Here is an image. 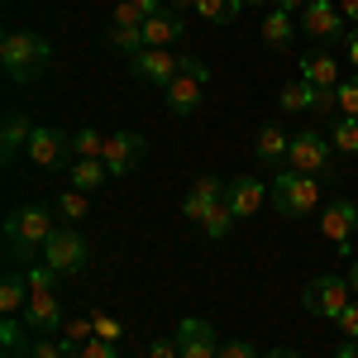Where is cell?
Masks as SVG:
<instances>
[{
	"instance_id": "cell-1",
	"label": "cell",
	"mask_w": 358,
	"mask_h": 358,
	"mask_svg": "<svg viewBox=\"0 0 358 358\" xmlns=\"http://www.w3.org/2000/svg\"><path fill=\"white\" fill-rule=\"evenodd\" d=\"M48 62H53V43L43 34H34V29H10L0 38V67H5V77L15 86L38 82Z\"/></svg>"
},
{
	"instance_id": "cell-2",
	"label": "cell",
	"mask_w": 358,
	"mask_h": 358,
	"mask_svg": "<svg viewBox=\"0 0 358 358\" xmlns=\"http://www.w3.org/2000/svg\"><path fill=\"white\" fill-rule=\"evenodd\" d=\"M53 210L48 206H20L10 220H5V253H10V263H34V258H43V244L53 239Z\"/></svg>"
},
{
	"instance_id": "cell-3",
	"label": "cell",
	"mask_w": 358,
	"mask_h": 358,
	"mask_svg": "<svg viewBox=\"0 0 358 358\" xmlns=\"http://www.w3.org/2000/svg\"><path fill=\"white\" fill-rule=\"evenodd\" d=\"M268 187H273L268 201L277 206V215H287V220H301V215L320 210V177H306L296 167H282Z\"/></svg>"
},
{
	"instance_id": "cell-4",
	"label": "cell",
	"mask_w": 358,
	"mask_h": 358,
	"mask_svg": "<svg viewBox=\"0 0 358 358\" xmlns=\"http://www.w3.org/2000/svg\"><path fill=\"white\" fill-rule=\"evenodd\" d=\"M354 287H349V277L344 273H320V277H310L306 282V292H301V306L310 310V315H320V320H339L349 306H354Z\"/></svg>"
},
{
	"instance_id": "cell-5",
	"label": "cell",
	"mask_w": 358,
	"mask_h": 358,
	"mask_svg": "<svg viewBox=\"0 0 358 358\" xmlns=\"http://www.w3.org/2000/svg\"><path fill=\"white\" fill-rule=\"evenodd\" d=\"M287 167H296L306 177H334V143L320 129H301L292 134V153H287Z\"/></svg>"
},
{
	"instance_id": "cell-6",
	"label": "cell",
	"mask_w": 358,
	"mask_h": 358,
	"mask_svg": "<svg viewBox=\"0 0 358 358\" xmlns=\"http://www.w3.org/2000/svg\"><path fill=\"white\" fill-rule=\"evenodd\" d=\"M206 82H210V67H206L201 57H187L182 72L163 86L167 91V110L172 115H196L201 110V91H206Z\"/></svg>"
},
{
	"instance_id": "cell-7",
	"label": "cell",
	"mask_w": 358,
	"mask_h": 358,
	"mask_svg": "<svg viewBox=\"0 0 358 358\" xmlns=\"http://www.w3.org/2000/svg\"><path fill=\"white\" fill-rule=\"evenodd\" d=\"M86 258H91V244H86L72 224H57L53 239L43 244V263H48L57 277H77L86 268Z\"/></svg>"
},
{
	"instance_id": "cell-8",
	"label": "cell",
	"mask_w": 358,
	"mask_h": 358,
	"mask_svg": "<svg viewBox=\"0 0 358 358\" xmlns=\"http://www.w3.org/2000/svg\"><path fill=\"white\" fill-rule=\"evenodd\" d=\"M354 229H358V201L334 196L330 206L320 210V234L334 244V253H339V258H354Z\"/></svg>"
},
{
	"instance_id": "cell-9",
	"label": "cell",
	"mask_w": 358,
	"mask_h": 358,
	"mask_svg": "<svg viewBox=\"0 0 358 358\" xmlns=\"http://www.w3.org/2000/svg\"><path fill=\"white\" fill-rule=\"evenodd\" d=\"M29 163L43 167V172H67V163H72V138L62 134V129L38 124L34 138H29Z\"/></svg>"
},
{
	"instance_id": "cell-10",
	"label": "cell",
	"mask_w": 358,
	"mask_h": 358,
	"mask_svg": "<svg viewBox=\"0 0 358 358\" xmlns=\"http://www.w3.org/2000/svg\"><path fill=\"white\" fill-rule=\"evenodd\" d=\"M24 325L34 334H62L67 315H62V301H57V287H34V292H29Z\"/></svg>"
},
{
	"instance_id": "cell-11",
	"label": "cell",
	"mask_w": 358,
	"mask_h": 358,
	"mask_svg": "<svg viewBox=\"0 0 358 358\" xmlns=\"http://www.w3.org/2000/svg\"><path fill=\"white\" fill-rule=\"evenodd\" d=\"M182 62H187V57H177L172 48H138V53L129 57V72L148 86H167L182 72Z\"/></svg>"
},
{
	"instance_id": "cell-12",
	"label": "cell",
	"mask_w": 358,
	"mask_h": 358,
	"mask_svg": "<svg viewBox=\"0 0 358 358\" xmlns=\"http://www.w3.org/2000/svg\"><path fill=\"white\" fill-rule=\"evenodd\" d=\"M296 20H301V34H310V38H344L349 34V20L339 15L334 0H310Z\"/></svg>"
},
{
	"instance_id": "cell-13",
	"label": "cell",
	"mask_w": 358,
	"mask_h": 358,
	"mask_svg": "<svg viewBox=\"0 0 358 358\" xmlns=\"http://www.w3.org/2000/svg\"><path fill=\"white\" fill-rule=\"evenodd\" d=\"M143 153H148L143 134H134V129L110 134V143H106V167H110V177H129V172H138Z\"/></svg>"
},
{
	"instance_id": "cell-14",
	"label": "cell",
	"mask_w": 358,
	"mask_h": 358,
	"mask_svg": "<svg viewBox=\"0 0 358 358\" xmlns=\"http://www.w3.org/2000/svg\"><path fill=\"white\" fill-rule=\"evenodd\" d=\"M273 196L268 182H258V177H234V182H224V206L234 210V220H248V215H258V206Z\"/></svg>"
},
{
	"instance_id": "cell-15",
	"label": "cell",
	"mask_w": 358,
	"mask_h": 358,
	"mask_svg": "<svg viewBox=\"0 0 358 358\" xmlns=\"http://www.w3.org/2000/svg\"><path fill=\"white\" fill-rule=\"evenodd\" d=\"M177 349H182V358H215L220 354V339H215V330H210L206 320L187 315V320L177 325Z\"/></svg>"
},
{
	"instance_id": "cell-16",
	"label": "cell",
	"mask_w": 358,
	"mask_h": 358,
	"mask_svg": "<svg viewBox=\"0 0 358 358\" xmlns=\"http://www.w3.org/2000/svg\"><path fill=\"white\" fill-rule=\"evenodd\" d=\"M182 15L167 5V10H158V15H148L143 20V48H172V43H182Z\"/></svg>"
},
{
	"instance_id": "cell-17",
	"label": "cell",
	"mask_w": 358,
	"mask_h": 358,
	"mask_svg": "<svg viewBox=\"0 0 358 358\" xmlns=\"http://www.w3.org/2000/svg\"><path fill=\"white\" fill-rule=\"evenodd\" d=\"M34 129H38V124H29L24 110H10V115H5V129H0V163H5V167L15 163V158L29 148Z\"/></svg>"
},
{
	"instance_id": "cell-18",
	"label": "cell",
	"mask_w": 358,
	"mask_h": 358,
	"mask_svg": "<svg viewBox=\"0 0 358 358\" xmlns=\"http://www.w3.org/2000/svg\"><path fill=\"white\" fill-rule=\"evenodd\" d=\"M258 38L273 48V53H287L292 43H296V15H287V10H268L263 15V24H258Z\"/></svg>"
},
{
	"instance_id": "cell-19",
	"label": "cell",
	"mask_w": 358,
	"mask_h": 358,
	"mask_svg": "<svg viewBox=\"0 0 358 358\" xmlns=\"http://www.w3.org/2000/svg\"><path fill=\"white\" fill-rule=\"evenodd\" d=\"M253 153H258V163L282 167V163H287V153H292V134H287L282 124H258V134H253Z\"/></svg>"
},
{
	"instance_id": "cell-20",
	"label": "cell",
	"mask_w": 358,
	"mask_h": 358,
	"mask_svg": "<svg viewBox=\"0 0 358 358\" xmlns=\"http://www.w3.org/2000/svg\"><path fill=\"white\" fill-rule=\"evenodd\" d=\"M106 182H110V167L101 158H72L67 163V187H77V192H101Z\"/></svg>"
},
{
	"instance_id": "cell-21",
	"label": "cell",
	"mask_w": 358,
	"mask_h": 358,
	"mask_svg": "<svg viewBox=\"0 0 358 358\" xmlns=\"http://www.w3.org/2000/svg\"><path fill=\"white\" fill-rule=\"evenodd\" d=\"M34 349V330L24 325V315H5L0 320V354L5 358H29Z\"/></svg>"
},
{
	"instance_id": "cell-22",
	"label": "cell",
	"mask_w": 358,
	"mask_h": 358,
	"mask_svg": "<svg viewBox=\"0 0 358 358\" xmlns=\"http://www.w3.org/2000/svg\"><path fill=\"white\" fill-rule=\"evenodd\" d=\"M296 67H301V82L320 86V91H330V86H339V82H344V77H339V67H334V57H330V53H310V57H301Z\"/></svg>"
},
{
	"instance_id": "cell-23",
	"label": "cell",
	"mask_w": 358,
	"mask_h": 358,
	"mask_svg": "<svg viewBox=\"0 0 358 358\" xmlns=\"http://www.w3.org/2000/svg\"><path fill=\"white\" fill-rule=\"evenodd\" d=\"M24 306H29V277L20 268H10L5 282H0V310L5 315H24Z\"/></svg>"
},
{
	"instance_id": "cell-24",
	"label": "cell",
	"mask_w": 358,
	"mask_h": 358,
	"mask_svg": "<svg viewBox=\"0 0 358 358\" xmlns=\"http://www.w3.org/2000/svg\"><path fill=\"white\" fill-rule=\"evenodd\" d=\"M277 106H282V110H315V86L310 82H301V77H296V82H287L282 86V91H277Z\"/></svg>"
},
{
	"instance_id": "cell-25",
	"label": "cell",
	"mask_w": 358,
	"mask_h": 358,
	"mask_svg": "<svg viewBox=\"0 0 358 358\" xmlns=\"http://www.w3.org/2000/svg\"><path fill=\"white\" fill-rule=\"evenodd\" d=\"M239 0H196V15L206 20V24H234L239 20Z\"/></svg>"
},
{
	"instance_id": "cell-26",
	"label": "cell",
	"mask_w": 358,
	"mask_h": 358,
	"mask_svg": "<svg viewBox=\"0 0 358 358\" xmlns=\"http://www.w3.org/2000/svg\"><path fill=\"white\" fill-rule=\"evenodd\" d=\"M57 339L67 344V354L77 358V354H82V344H86V339H96V325H91V315H72V320L62 325V334H57Z\"/></svg>"
},
{
	"instance_id": "cell-27",
	"label": "cell",
	"mask_w": 358,
	"mask_h": 358,
	"mask_svg": "<svg viewBox=\"0 0 358 358\" xmlns=\"http://www.w3.org/2000/svg\"><path fill=\"white\" fill-rule=\"evenodd\" d=\"M53 210H57L67 224H72V220H86V210H91V206H86V192H77V187H62V192H57V201H53Z\"/></svg>"
},
{
	"instance_id": "cell-28",
	"label": "cell",
	"mask_w": 358,
	"mask_h": 358,
	"mask_svg": "<svg viewBox=\"0 0 358 358\" xmlns=\"http://www.w3.org/2000/svg\"><path fill=\"white\" fill-rule=\"evenodd\" d=\"M330 143H334V153H358V120L354 115H339V120H334Z\"/></svg>"
},
{
	"instance_id": "cell-29",
	"label": "cell",
	"mask_w": 358,
	"mask_h": 358,
	"mask_svg": "<svg viewBox=\"0 0 358 358\" xmlns=\"http://www.w3.org/2000/svg\"><path fill=\"white\" fill-rule=\"evenodd\" d=\"M106 143L110 138H101L96 129H82V134H72V158H101L106 163Z\"/></svg>"
},
{
	"instance_id": "cell-30",
	"label": "cell",
	"mask_w": 358,
	"mask_h": 358,
	"mask_svg": "<svg viewBox=\"0 0 358 358\" xmlns=\"http://www.w3.org/2000/svg\"><path fill=\"white\" fill-rule=\"evenodd\" d=\"M201 229H206L210 239H229V229H234V210H229L224 201H220V206H210V215H206Z\"/></svg>"
},
{
	"instance_id": "cell-31",
	"label": "cell",
	"mask_w": 358,
	"mask_h": 358,
	"mask_svg": "<svg viewBox=\"0 0 358 358\" xmlns=\"http://www.w3.org/2000/svg\"><path fill=\"white\" fill-rule=\"evenodd\" d=\"M29 358H72V354H67V344H62L57 334H34V349H29Z\"/></svg>"
},
{
	"instance_id": "cell-32",
	"label": "cell",
	"mask_w": 358,
	"mask_h": 358,
	"mask_svg": "<svg viewBox=\"0 0 358 358\" xmlns=\"http://www.w3.org/2000/svg\"><path fill=\"white\" fill-rule=\"evenodd\" d=\"M334 96H339V115H354V120H358V72L334 86Z\"/></svg>"
},
{
	"instance_id": "cell-33",
	"label": "cell",
	"mask_w": 358,
	"mask_h": 358,
	"mask_svg": "<svg viewBox=\"0 0 358 358\" xmlns=\"http://www.w3.org/2000/svg\"><path fill=\"white\" fill-rule=\"evenodd\" d=\"M91 325H96V339H106V344H120V334H124L120 315H106V310H96V315H91Z\"/></svg>"
},
{
	"instance_id": "cell-34",
	"label": "cell",
	"mask_w": 358,
	"mask_h": 358,
	"mask_svg": "<svg viewBox=\"0 0 358 358\" xmlns=\"http://www.w3.org/2000/svg\"><path fill=\"white\" fill-rule=\"evenodd\" d=\"M206 215H210V201H206L201 192L182 196V220H201V224H206Z\"/></svg>"
},
{
	"instance_id": "cell-35",
	"label": "cell",
	"mask_w": 358,
	"mask_h": 358,
	"mask_svg": "<svg viewBox=\"0 0 358 358\" xmlns=\"http://www.w3.org/2000/svg\"><path fill=\"white\" fill-rule=\"evenodd\" d=\"M215 358H263V354H258L248 339H239V334H234V339H224V344H220V354H215Z\"/></svg>"
},
{
	"instance_id": "cell-36",
	"label": "cell",
	"mask_w": 358,
	"mask_h": 358,
	"mask_svg": "<svg viewBox=\"0 0 358 358\" xmlns=\"http://www.w3.org/2000/svg\"><path fill=\"white\" fill-rule=\"evenodd\" d=\"M110 24H124V29H143V15H138V10L129 5V0H120V5L110 10Z\"/></svg>"
},
{
	"instance_id": "cell-37",
	"label": "cell",
	"mask_w": 358,
	"mask_h": 358,
	"mask_svg": "<svg viewBox=\"0 0 358 358\" xmlns=\"http://www.w3.org/2000/svg\"><path fill=\"white\" fill-rule=\"evenodd\" d=\"M334 330H339V339H349V344H358V301L334 320Z\"/></svg>"
},
{
	"instance_id": "cell-38",
	"label": "cell",
	"mask_w": 358,
	"mask_h": 358,
	"mask_svg": "<svg viewBox=\"0 0 358 358\" xmlns=\"http://www.w3.org/2000/svg\"><path fill=\"white\" fill-rule=\"evenodd\" d=\"M192 192H201L206 201H210V206H220V201H224V182H215V177H196Z\"/></svg>"
},
{
	"instance_id": "cell-39",
	"label": "cell",
	"mask_w": 358,
	"mask_h": 358,
	"mask_svg": "<svg viewBox=\"0 0 358 358\" xmlns=\"http://www.w3.org/2000/svg\"><path fill=\"white\" fill-rule=\"evenodd\" d=\"M77 358H120V349H115V344H106V339H86Z\"/></svg>"
},
{
	"instance_id": "cell-40",
	"label": "cell",
	"mask_w": 358,
	"mask_h": 358,
	"mask_svg": "<svg viewBox=\"0 0 358 358\" xmlns=\"http://www.w3.org/2000/svg\"><path fill=\"white\" fill-rule=\"evenodd\" d=\"M143 358H182V349H177V339H153Z\"/></svg>"
},
{
	"instance_id": "cell-41",
	"label": "cell",
	"mask_w": 358,
	"mask_h": 358,
	"mask_svg": "<svg viewBox=\"0 0 358 358\" xmlns=\"http://www.w3.org/2000/svg\"><path fill=\"white\" fill-rule=\"evenodd\" d=\"M344 53H349V67L358 72V24L349 29V34H344Z\"/></svg>"
},
{
	"instance_id": "cell-42",
	"label": "cell",
	"mask_w": 358,
	"mask_h": 358,
	"mask_svg": "<svg viewBox=\"0 0 358 358\" xmlns=\"http://www.w3.org/2000/svg\"><path fill=\"white\" fill-rule=\"evenodd\" d=\"M129 5H134L143 20H148V15H158V10H167V0H129Z\"/></svg>"
},
{
	"instance_id": "cell-43",
	"label": "cell",
	"mask_w": 358,
	"mask_h": 358,
	"mask_svg": "<svg viewBox=\"0 0 358 358\" xmlns=\"http://www.w3.org/2000/svg\"><path fill=\"white\" fill-rule=\"evenodd\" d=\"M273 5H277V10H287V15H301L310 0H273Z\"/></svg>"
},
{
	"instance_id": "cell-44",
	"label": "cell",
	"mask_w": 358,
	"mask_h": 358,
	"mask_svg": "<svg viewBox=\"0 0 358 358\" xmlns=\"http://www.w3.org/2000/svg\"><path fill=\"white\" fill-rule=\"evenodd\" d=\"M339 15H344L349 24H358V0H339Z\"/></svg>"
},
{
	"instance_id": "cell-45",
	"label": "cell",
	"mask_w": 358,
	"mask_h": 358,
	"mask_svg": "<svg viewBox=\"0 0 358 358\" xmlns=\"http://www.w3.org/2000/svg\"><path fill=\"white\" fill-rule=\"evenodd\" d=\"M344 277H349V287H354V296H358V253L349 258V268H344Z\"/></svg>"
},
{
	"instance_id": "cell-46",
	"label": "cell",
	"mask_w": 358,
	"mask_h": 358,
	"mask_svg": "<svg viewBox=\"0 0 358 358\" xmlns=\"http://www.w3.org/2000/svg\"><path fill=\"white\" fill-rule=\"evenodd\" d=\"M334 358H358V344H349V339H344V344L334 349Z\"/></svg>"
},
{
	"instance_id": "cell-47",
	"label": "cell",
	"mask_w": 358,
	"mask_h": 358,
	"mask_svg": "<svg viewBox=\"0 0 358 358\" xmlns=\"http://www.w3.org/2000/svg\"><path fill=\"white\" fill-rule=\"evenodd\" d=\"M263 358H301V354H296V349H268Z\"/></svg>"
},
{
	"instance_id": "cell-48",
	"label": "cell",
	"mask_w": 358,
	"mask_h": 358,
	"mask_svg": "<svg viewBox=\"0 0 358 358\" xmlns=\"http://www.w3.org/2000/svg\"><path fill=\"white\" fill-rule=\"evenodd\" d=\"M239 5H244V10H248V5H273V0H239Z\"/></svg>"
}]
</instances>
